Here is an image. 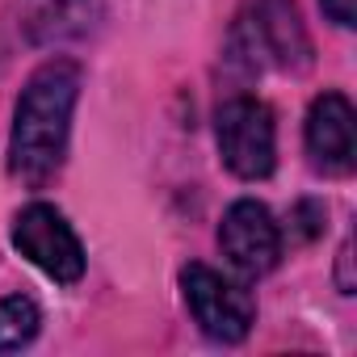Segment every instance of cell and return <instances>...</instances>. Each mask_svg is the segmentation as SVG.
I'll use <instances>...</instances> for the list:
<instances>
[{"label":"cell","instance_id":"obj_2","mask_svg":"<svg viewBox=\"0 0 357 357\" xmlns=\"http://www.w3.org/2000/svg\"><path fill=\"white\" fill-rule=\"evenodd\" d=\"M215 139L227 172L240 181H265L278 164V126L261 97H227L215 114Z\"/></svg>","mask_w":357,"mask_h":357},{"label":"cell","instance_id":"obj_4","mask_svg":"<svg viewBox=\"0 0 357 357\" xmlns=\"http://www.w3.org/2000/svg\"><path fill=\"white\" fill-rule=\"evenodd\" d=\"M236 47L248 55V68L273 63L286 72H307L311 68V38L303 30L294 0H257L252 22H240Z\"/></svg>","mask_w":357,"mask_h":357},{"label":"cell","instance_id":"obj_8","mask_svg":"<svg viewBox=\"0 0 357 357\" xmlns=\"http://www.w3.org/2000/svg\"><path fill=\"white\" fill-rule=\"evenodd\" d=\"M97 22H101V0H30L22 26L34 43H63V38H84Z\"/></svg>","mask_w":357,"mask_h":357},{"label":"cell","instance_id":"obj_1","mask_svg":"<svg viewBox=\"0 0 357 357\" xmlns=\"http://www.w3.org/2000/svg\"><path fill=\"white\" fill-rule=\"evenodd\" d=\"M76 101H80V63L72 59H47L26 80L9 139V168L26 185H47L63 168Z\"/></svg>","mask_w":357,"mask_h":357},{"label":"cell","instance_id":"obj_9","mask_svg":"<svg viewBox=\"0 0 357 357\" xmlns=\"http://www.w3.org/2000/svg\"><path fill=\"white\" fill-rule=\"evenodd\" d=\"M38 324H43V315H38L34 298H26V294L0 298V353L26 349L38 336Z\"/></svg>","mask_w":357,"mask_h":357},{"label":"cell","instance_id":"obj_5","mask_svg":"<svg viewBox=\"0 0 357 357\" xmlns=\"http://www.w3.org/2000/svg\"><path fill=\"white\" fill-rule=\"evenodd\" d=\"M13 248L34 265L43 269L51 282H80L84 278V248H80V236L72 231V223L47 206V202H34L17 215L13 223Z\"/></svg>","mask_w":357,"mask_h":357},{"label":"cell","instance_id":"obj_3","mask_svg":"<svg viewBox=\"0 0 357 357\" xmlns=\"http://www.w3.org/2000/svg\"><path fill=\"white\" fill-rule=\"evenodd\" d=\"M181 290H185L190 315L198 319V328H202L211 340H219V344H240V340L252 332V324H257V303H252V294H248L240 282L223 278L219 269L198 265V261L185 265V269H181Z\"/></svg>","mask_w":357,"mask_h":357},{"label":"cell","instance_id":"obj_6","mask_svg":"<svg viewBox=\"0 0 357 357\" xmlns=\"http://www.w3.org/2000/svg\"><path fill=\"white\" fill-rule=\"evenodd\" d=\"M219 248L236 273H244V278L269 273L282 257V231H278L269 206L257 198L231 202L223 223H219Z\"/></svg>","mask_w":357,"mask_h":357},{"label":"cell","instance_id":"obj_7","mask_svg":"<svg viewBox=\"0 0 357 357\" xmlns=\"http://www.w3.org/2000/svg\"><path fill=\"white\" fill-rule=\"evenodd\" d=\"M307 155L328 176H349L357 160V135H353V105L344 93H324L311 101L307 114Z\"/></svg>","mask_w":357,"mask_h":357},{"label":"cell","instance_id":"obj_10","mask_svg":"<svg viewBox=\"0 0 357 357\" xmlns=\"http://www.w3.org/2000/svg\"><path fill=\"white\" fill-rule=\"evenodd\" d=\"M319 5H324V13L336 22V26H353V17H357V0H319Z\"/></svg>","mask_w":357,"mask_h":357}]
</instances>
